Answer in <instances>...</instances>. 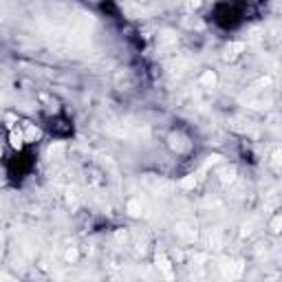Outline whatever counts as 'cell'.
Returning <instances> with one entry per match:
<instances>
[{"instance_id": "obj_12", "label": "cell", "mask_w": 282, "mask_h": 282, "mask_svg": "<svg viewBox=\"0 0 282 282\" xmlns=\"http://www.w3.org/2000/svg\"><path fill=\"white\" fill-rule=\"evenodd\" d=\"M198 3H201V0H192V5H198Z\"/></svg>"}, {"instance_id": "obj_3", "label": "cell", "mask_w": 282, "mask_h": 282, "mask_svg": "<svg viewBox=\"0 0 282 282\" xmlns=\"http://www.w3.org/2000/svg\"><path fill=\"white\" fill-rule=\"evenodd\" d=\"M25 135H22V126L18 124V126H9V146L13 148V150H22L25 148Z\"/></svg>"}, {"instance_id": "obj_8", "label": "cell", "mask_w": 282, "mask_h": 282, "mask_svg": "<svg viewBox=\"0 0 282 282\" xmlns=\"http://www.w3.org/2000/svg\"><path fill=\"white\" fill-rule=\"evenodd\" d=\"M141 210H144V205H141L139 198H132V201H128V214H130V216H141V214H144Z\"/></svg>"}, {"instance_id": "obj_9", "label": "cell", "mask_w": 282, "mask_h": 282, "mask_svg": "<svg viewBox=\"0 0 282 282\" xmlns=\"http://www.w3.org/2000/svg\"><path fill=\"white\" fill-rule=\"evenodd\" d=\"M269 227H271V232H273V234H278V232H280V214H278V212L273 214V218H271V223H269Z\"/></svg>"}, {"instance_id": "obj_6", "label": "cell", "mask_w": 282, "mask_h": 282, "mask_svg": "<svg viewBox=\"0 0 282 282\" xmlns=\"http://www.w3.org/2000/svg\"><path fill=\"white\" fill-rule=\"evenodd\" d=\"M157 269H161L166 278H172V260L166 254H157Z\"/></svg>"}, {"instance_id": "obj_10", "label": "cell", "mask_w": 282, "mask_h": 282, "mask_svg": "<svg viewBox=\"0 0 282 282\" xmlns=\"http://www.w3.org/2000/svg\"><path fill=\"white\" fill-rule=\"evenodd\" d=\"M66 260H69V263H75V260H77V251H75V249H69V251H66Z\"/></svg>"}, {"instance_id": "obj_1", "label": "cell", "mask_w": 282, "mask_h": 282, "mask_svg": "<svg viewBox=\"0 0 282 282\" xmlns=\"http://www.w3.org/2000/svg\"><path fill=\"white\" fill-rule=\"evenodd\" d=\"M166 144H168V148H170V150H172L174 154H188V152L192 150V141H190V137L185 135L183 130H172V132L168 135Z\"/></svg>"}, {"instance_id": "obj_5", "label": "cell", "mask_w": 282, "mask_h": 282, "mask_svg": "<svg viewBox=\"0 0 282 282\" xmlns=\"http://www.w3.org/2000/svg\"><path fill=\"white\" fill-rule=\"evenodd\" d=\"M236 176H238V170H236V166H223V168L216 170V179H218L223 185L234 183Z\"/></svg>"}, {"instance_id": "obj_2", "label": "cell", "mask_w": 282, "mask_h": 282, "mask_svg": "<svg viewBox=\"0 0 282 282\" xmlns=\"http://www.w3.org/2000/svg\"><path fill=\"white\" fill-rule=\"evenodd\" d=\"M174 234H176V238H181L185 243H192V240H196V225L192 220H179L176 223V227H174Z\"/></svg>"}, {"instance_id": "obj_4", "label": "cell", "mask_w": 282, "mask_h": 282, "mask_svg": "<svg viewBox=\"0 0 282 282\" xmlns=\"http://www.w3.org/2000/svg\"><path fill=\"white\" fill-rule=\"evenodd\" d=\"M47 128L51 130V135H55V137H66V135H69V132L73 130L69 122L57 119V117H53V119H51V124L47 126Z\"/></svg>"}, {"instance_id": "obj_7", "label": "cell", "mask_w": 282, "mask_h": 282, "mask_svg": "<svg viewBox=\"0 0 282 282\" xmlns=\"http://www.w3.org/2000/svg\"><path fill=\"white\" fill-rule=\"evenodd\" d=\"M198 82H201V86H205V88H214V86H216V73H214V71H205Z\"/></svg>"}, {"instance_id": "obj_11", "label": "cell", "mask_w": 282, "mask_h": 282, "mask_svg": "<svg viewBox=\"0 0 282 282\" xmlns=\"http://www.w3.org/2000/svg\"><path fill=\"white\" fill-rule=\"evenodd\" d=\"M3 251H5V236L0 234V258H3Z\"/></svg>"}]
</instances>
